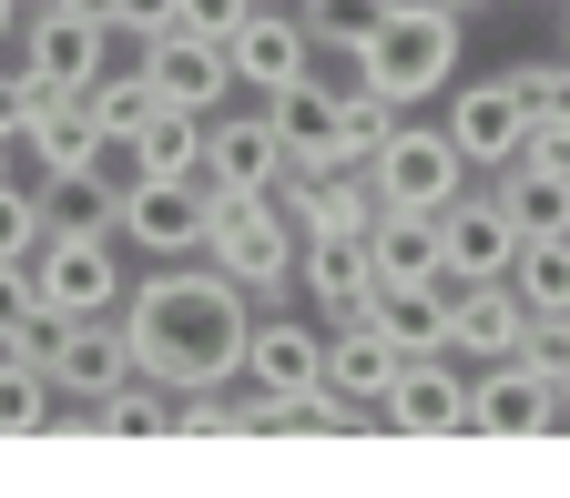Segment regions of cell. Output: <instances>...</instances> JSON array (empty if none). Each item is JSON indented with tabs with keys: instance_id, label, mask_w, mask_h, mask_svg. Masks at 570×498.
Listing matches in <instances>:
<instances>
[{
	"instance_id": "1",
	"label": "cell",
	"mask_w": 570,
	"mask_h": 498,
	"mask_svg": "<svg viewBox=\"0 0 570 498\" xmlns=\"http://www.w3.org/2000/svg\"><path fill=\"white\" fill-rule=\"evenodd\" d=\"M122 326H132V356H142V377H164V387H235L245 377V336H255V296L225 275V265H154L122 296Z\"/></svg>"
},
{
	"instance_id": "2",
	"label": "cell",
	"mask_w": 570,
	"mask_h": 498,
	"mask_svg": "<svg viewBox=\"0 0 570 498\" xmlns=\"http://www.w3.org/2000/svg\"><path fill=\"white\" fill-rule=\"evenodd\" d=\"M459 41H469V11H449V0H387L377 41L356 51V82H377L397 112H417L459 82Z\"/></svg>"
},
{
	"instance_id": "3",
	"label": "cell",
	"mask_w": 570,
	"mask_h": 498,
	"mask_svg": "<svg viewBox=\"0 0 570 498\" xmlns=\"http://www.w3.org/2000/svg\"><path fill=\"white\" fill-rule=\"evenodd\" d=\"M204 255L265 306V296H285V285H296L306 225H296V203H285V193H214V245H204Z\"/></svg>"
},
{
	"instance_id": "4",
	"label": "cell",
	"mask_w": 570,
	"mask_h": 498,
	"mask_svg": "<svg viewBox=\"0 0 570 498\" xmlns=\"http://www.w3.org/2000/svg\"><path fill=\"white\" fill-rule=\"evenodd\" d=\"M377 203H417V213H449L479 173H469V153H459V132L449 122H407L397 112V132L377 142Z\"/></svg>"
},
{
	"instance_id": "5",
	"label": "cell",
	"mask_w": 570,
	"mask_h": 498,
	"mask_svg": "<svg viewBox=\"0 0 570 498\" xmlns=\"http://www.w3.org/2000/svg\"><path fill=\"white\" fill-rule=\"evenodd\" d=\"M122 235H132L142 265H184V255H204V245H214V193H204V173H132V193H122Z\"/></svg>"
},
{
	"instance_id": "6",
	"label": "cell",
	"mask_w": 570,
	"mask_h": 498,
	"mask_svg": "<svg viewBox=\"0 0 570 498\" xmlns=\"http://www.w3.org/2000/svg\"><path fill=\"white\" fill-rule=\"evenodd\" d=\"M112 41L122 31L92 11V0H71V11H31L21 21V71H31L41 92H92L102 71H112Z\"/></svg>"
},
{
	"instance_id": "7",
	"label": "cell",
	"mask_w": 570,
	"mask_h": 498,
	"mask_svg": "<svg viewBox=\"0 0 570 498\" xmlns=\"http://www.w3.org/2000/svg\"><path fill=\"white\" fill-rule=\"evenodd\" d=\"M41 367H51V387L61 397H112V387H132L142 377V356H132V326L122 316H51V336H41Z\"/></svg>"
},
{
	"instance_id": "8",
	"label": "cell",
	"mask_w": 570,
	"mask_h": 498,
	"mask_svg": "<svg viewBox=\"0 0 570 498\" xmlns=\"http://www.w3.org/2000/svg\"><path fill=\"white\" fill-rule=\"evenodd\" d=\"M31 275H41V306L51 316H122V235H51L41 255H31Z\"/></svg>"
},
{
	"instance_id": "9",
	"label": "cell",
	"mask_w": 570,
	"mask_h": 498,
	"mask_svg": "<svg viewBox=\"0 0 570 498\" xmlns=\"http://www.w3.org/2000/svg\"><path fill=\"white\" fill-rule=\"evenodd\" d=\"M285 173H296V153H285V132H275V112L255 102V112H214V132H204V193H285Z\"/></svg>"
},
{
	"instance_id": "10",
	"label": "cell",
	"mask_w": 570,
	"mask_h": 498,
	"mask_svg": "<svg viewBox=\"0 0 570 498\" xmlns=\"http://www.w3.org/2000/svg\"><path fill=\"white\" fill-rule=\"evenodd\" d=\"M132 61L154 71V92L184 102V112H225V102H235V51L214 41V31H194V21L154 31V41H132Z\"/></svg>"
},
{
	"instance_id": "11",
	"label": "cell",
	"mask_w": 570,
	"mask_h": 498,
	"mask_svg": "<svg viewBox=\"0 0 570 498\" xmlns=\"http://www.w3.org/2000/svg\"><path fill=\"white\" fill-rule=\"evenodd\" d=\"M459 367H469V356H407L397 387L377 397V427H397V438H459V427H479Z\"/></svg>"
},
{
	"instance_id": "12",
	"label": "cell",
	"mask_w": 570,
	"mask_h": 498,
	"mask_svg": "<svg viewBox=\"0 0 570 498\" xmlns=\"http://www.w3.org/2000/svg\"><path fill=\"white\" fill-rule=\"evenodd\" d=\"M469 417H479V438H550L560 427V377H540L530 356H499V367L469 377Z\"/></svg>"
},
{
	"instance_id": "13",
	"label": "cell",
	"mask_w": 570,
	"mask_h": 498,
	"mask_svg": "<svg viewBox=\"0 0 570 498\" xmlns=\"http://www.w3.org/2000/svg\"><path fill=\"white\" fill-rule=\"evenodd\" d=\"M530 122H540V112L510 92V71H489V82H459V92H449V132H459L469 173H499V163L530 142Z\"/></svg>"
},
{
	"instance_id": "14",
	"label": "cell",
	"mask_w": 570,
	"mask_h": 498,
	"mask_svg": "<svg viewBox=\"0 0 570 498\" xmlns=\"http://www.w3.org/2000/svg\"><path fill=\"white\" fill-rule=\"evenodd\" d=\"M225 51H235V82H245V92H285V82H306V71L326 61L316 31H306V11H275V0H255L245 31H235Z\"/></svg>"
},
{
	"instance_id": "15",
	"label": "cell",
	"mask_w": 570,
	"mask_h": 498,
	"mask_svg": "<svg viewBox=\"0 0 570 498\" xmlns=\"http://www.w3.org/2000/svg\"><path fill=\"white\" fill-rule=\"evenodd\" d=\"M520 265V213L499 203V183L479 173L459 203H449V285H479V275H510Z\"/></svg>"
},
{
	"instance_id": "16",
	"label": "cell",
	"mask_w": 570,
	"mask_h": 498,
	"mask_svg": "<svg viewBox=\"0 0 570 498\" xmlns=\"http://www.w3.org/2000/svg\"><path fill=\"white\" fill-rule=\"evenodd\" d=\"M245 387H265V397L326 387V326H306V316H255V336H245Z\"/></svg>"
},
{
	"instance_id": "17",
	"label": "cell",
	"mask_w": 570,
	"mask_h": 498,
	"mask_svg": "<svg viewBox=\"0 0 570 498\" xmlns=\"http://www.w3.org/2000/svg\"><path fill=\"white\" fill-rule=\"evenodd\" d=\"M296 285H306V306H316L326 326L367 316V306H377V255H367V235H306Z\"/></svg>"
},
{
	"instance_id": "18",
	"label": "cell",
	"mask_w": 570,
	"mask_h": 498,
	"mask_svg": "<svg viewBox=\"0 0 570 498\" xmlns=\"http://www.w3.org/2000/svg\"><path fill=\"white\" fill-rule=\"evenodd\" d=\"M377 285H449V213H417V203H377L367 225Z\"/></svg>"
},
{
	"instance_id": "19",
	"label": "cell",
	"mask_w": 570,
	"mask_h": 498,
	"mask_svg": "<svg viewBox=\"0 0 570 498\" xmlns=\"http://www.w3.org/2000/svg\"><path fill=\"white\" fill-rule=\"evenodd\" d=\"M520 336H530V296H520L510 275L459 285V326H449V346L469 356V367H499V356H520Z\"/></svg>"
},
{
	"instance_id": "20",
	"label": "cell",
	"mask_w": 570,
	"mask_h": 498,
	"mask_svg": "<svg viewBox=\"0 0 570 498\" xmlns=\"http://www.w3.org/2000/svg\"><path fill=\"white\" fill-rule=\"evenodd\" d=\"M265 112H275V132H285V153H296V173H336L346 153H336V112H346V92L336 82H285V92H265Z\"/></svg>"
},
{
	"instance_id": "21",
	"label": "cell",
	"mask_w": 570,
	"mask_h": 498,
	"mask_svg": "<svg viewBox=\"0 0 570 498\" xmlns=\"http://www.w3.org/2000/svg\"><path fill=\"white\" fill-rule=\"evenodd\" d=\"M377 336L397 346V356H459L449 346V326H459V285H377Z\"/></svg>"
},
{
	"instance_id": "22",
	"label": "cell",
	"mask_w": 570,
	"mask_h": 498,
	"mask_svg": "<svg viewBox=\"0 0 570 498\" xmlns=\"http://www.w3.org/2000/svg\"><path fill=\"white\" fill-rule=\"evenodd\" d=\"M285 203H296L306 235H367L377 225V173H356V163H336V173H285Z\"/></svg>"
},
{
	"instance_id": "23",
	"label": "cell",
	"mask_w": 570,
	"mask_h": 498,
	"mask_svg": "<svg viewBox=\"0 0 570 498\" xmlns=\"http://www.w3.org/2000/svg\"><path fill=\"white\" fill-rule=\"evenodd\" d=\"M397 367H407V356L377 336V316H346V326H326V387H336V397H356L367 417H377V397L397 387Z\"/></svg>"
},
{
	"instance_id": "24",
	"label": "cell",
	"mask_w": 570,
	"mask_h": 498,
	"mask_svg": "<svg viewBox=\"0 0 570 498\" xmlns=\"http://www.w3.org/2000/svg\"><path fill=\"white\" fill-rule=\"evenodd\" d=\"M51 427H71L41 346H0V438H51Z\"/></svg>"
},
{
	"instance_id": "25",
	"label": "cell",
	"mask_w": 570,
	"mask_h": 498,
	"mask_svg": "<svg viewBox=\"0 0 570 498\" xmlns=\"http://www.w3.org/2000/svg\"><path fill=\"white\" fill-rule=\"evenodd\" d=\"M122 193H132L122 153H112V163H92V173H61V183H41V203H51V235H122Z\"/></svg>"
},
{
	"instance_id": "26",
	"label": "cell",
	"mask_w": 570,
	"mask_h": 498,
	"mask_svg": "<svg viewBox=\"0 0 570 498\" xmlns=\"http://www.w3.org/2000/svg\"><path fill=\"white\" fill-rule=\"evenodd\" d=\"M489 183H499V203L520 213V235H570V173H560V163L520 153V163H499Z\"/></svg>"
},
{
	"instance_id": "27",
	"label": "cell",
	"mask_w": 570,
	"mask_h": 498,
	"mask_svg": "<svg viewBox=\"0 0 570 498\" xmlns=\"http://www.w3.org/2000/svg\"><path fill=\"white\" fill-rule=\"evenodd\" d=\"M204 132H214V112L164 102L154 122H142V142H132V173H204Z\"/></svg>"
},
{
	"instance_id": "28",
	"label": "cell",
	"mask_w": 570,
	"mask_h": 498,
	"mask_svg": "<svg viewBox=\"0 0 570 498\" xmlns=\"http://www.w3.org/2000/svg\"><path fill=\"white\" fill-rule=\"evenodd\" d=\"M82 102H92V122H102V142H122V153H132V142H142V122H154V112H164V92H154V71H142V61H132V71H102V82H92Z\"/></svg>"
},
{
	"instance_id": "29",
	"label": "cell",
	"mask_w": 570,
	"mask_h": 498,
	"mask_svg": "<svg viewBox=\"0 0 570 498\" xmlns=\"http://www.w3.org/2000/svg\"><path fill=\"white\" fill-rule=\"evenodd\" d=\"M174 407H184V387L132 377V387H112V397L92 407V427H102V438H164V427H174Z\"/></svg>"
},
{
	"instance_id": "30",
	"label": "cell",
	"mask_w": 570,
	"mask_h": 498,
	"mask_svg": "<svg viewBox=\"0 0 570 498\" xmlns=\"http://www.w3.org/2000/svg\"><path fill=\"white\" fill-rule=\"evenodd\" d=\"M296 11H306V31H316V51H326V61H356V51L377 41L387 0H296Z\"/></svg>"
},
{
	"instance_id": "31",
	"label": "cell",
	"mask_w": 570,
	"mask_h": 498,
	"mask_svg": "<svg viewBox=\"0 0 570 498\" xmlns=\"http://www.w3.org/2000/svg\"><path fill=\"white\" fill-rule=\"evenodd\" d=\"M510 285L530 296V316L570 306V235H520V265H510Z\"/></svg>"
},
{
	"instance_id": "32",
	"label": "cell",
	"mask_w": 570,
	"mask_h": 498,
	"mask_svg": "<svg viewBox=\"0 0 570 498\" xmlns=\"http://www.w3.org/2000/svg\"><path fill=\"white\" fill-rule=\"evenodd\" d=\"M51 245V203L31 183H0V265H31Z\"/></svg>"
},
{
	"instance_id": "33",
	"label": "cell",
	"mask_w": 570,
	"mask_h": 498,
	"mask_svg": "<svg viewBox=\"0 0 570 498\" xmlns=\"http://www.w3.org/2000/svg\"><path fill=\"white\" fill-rule=\"evenodd\" d=\"M51 306H41V275L31 265H0V346H41Z\"/></svg>"
},
{
	"instance_id": "34",
	"label": "cell",
	"mask_w": 570,
	"mask_h": 498,
	"mask_svg": "<svg viewBox=\"0 0 570 498\" xmlns=\"http://www.w3.org/2000/svg\"><path fill=\"white\" fill-rule=\"evenodd\" d=\"M235 427H255V387H245V397H225V387H184L174 438H235Z\"/></svg>"
},
{
	"instance_id": "35",
	"label": "cell",
	"mask_w": 570,
	"mask_h": 498,
	"mask_svg": "<svg viewBox=\"0 0 570 498\" xmlns=\"http://www.w3.org/2000/svg\"><path fill=\"white\" fill-rule=\"evenodd\" d=\"M520 356L540 377H570V306H550V316H530V336H520Z\"/></svg>"
},
{
	"instance_id": "36",
	"label": "cell",
	"mask_w": 570,
	"mask_h": 498,
	"mask_svg": "<svg viewBox=\"0 0 570 498\" xmlns=\"http://www.w3.org/2000/svg\"><path fill=\"white\" fill-rule=\"evenodd\" d=\"M92 11H102L112 31H132V41H154V31H174V21H184V0H92Z\"/></svg>"
},
{
	"instance_id": "37",
	"label": "cell",
	"mask_w": 570,
	"mask_h": 498,
	"mask_svg": "<svg viewBox=\"0 0 570 498\" xmlns=\"http://www.w3.org/2000/svg\"><path fill=\"white\" fill-rule=\"evenodd\" d=\"M31 112H41V82H31V71H0V142H11V153H21Z\"/></svg>"
},
{
	"instance_id": "38",
	"label": "cell",
	"mask_w": 570,
	"mask_h": 498,
	"mask_svg": "<svg viewBox=\"0 0 570 498\" xmlns=\"http://www.w3.org/2000/svg\"><path fill=\"white\" fill-rule=\"evenodd\" d=\"M560 61H570V51H550V61H540V51H530V61H510V92H520L530 112H550V92H560Z\"/></svg>"
},
{
	"instance_id": "39",
	"label": "cell",
	"mask_w": 570,
	"mask_h": 498,
	"mask_svg": "<svg viewBox=\"0 0 570 498\" xmlns=\"http://www.w3.org/2000/svg\"><path fill=\"white\" fill-rule=\"evenodd\" d=\"M245 11H255V0H184V21H194V31H214V41H235V31H245Z\"/></svg>"
},
{
	"instance_id": "40",
	"label": "cell",
	"mask_w": 570,
	"mask_h": 498,
	"mask_svg": "<svg viewBox=\"0 0 570 498\" xmlns=\"http://www.w3.org/2000/svg\"><path fill=\"white\" fill-rule=\"evenodd\" d=\"M540 122H570V61H560V92H550V112Z\"/></svg>"
},
{
	"instance_id": "41",
	"label": "cell",
	"mask_w": 570,
	"mask_h": 498,
	"mask_svg": "<svg viewBox=\"0 0 570 498\" xmlns=\"http://www.w3.org/2000/svg\"><path fill=\"white\" fill-rule=\"evenodd\" d=\"M21 21H31V11H21V0H0V41H11V31H21Z\"/></svg>"
},
{
	"instance_id": "42",
	"label": "cell",
	"mask_w": 570,
	"mask_h": 498,
	"mask_svg": "<svg viewBox=\"0 0 570 498\" xmlns=\"http://www.w3.org/2000/svg\"><path fill=\"white\" fill-rule=\"evenodd\" d=\"M21 11H71V0H21Z\"/></svg>"
},
{
	"instance_id": "43",
	"label": "cell",
	"mask_w": 570,
	"mask_h": 498,
	"mask_svg": "<svg viewBox=\"0 0 570 498\" xmlns=\"http://www.w3.org/2000/svg\"><path fill=\"white\" fill-rule=\"evenodd\" d=\"M560 51H570V0H560Z\"/></svg>"
},
{
	"instance_id": "44",
	"label": "cell",
	"mask_w": 570,
	"mask_h": 498,
	"mask_svg": "<svg viewBox=\"0 0 570 498\" xmlns=\"http://www.w3.org/2000/svg\"><path fill=\"white\" fill-rule=\"evenodd\" d=\"M560 427H570V377H560Z\"/></svg>"
},
{
	"instance_id": "45",
	"label": "cell",
	"mask_w": 570,
	"mask_h": 498,
	"mask_svg": "<svg viewBox=\"0 0 570 498\" xmlns=\"http://www.w3.org/2000/svg\"><path fill=\"white\" fill-rule=\"evenodd\" d=\"M0 183H11V142H0Z\"/></svg>"
},
{
	"instance_id": "46",
	"label": "cell",
	"mask_w": 570,
	"mask_h": 498,
	"mask_svg": "<svg viewBox=\"0 0 570 498\" xmlns=\"http://www.w3.org/2000/svg\"><path fill=\"white\" fill-rule=\"evenodd\" d=\"M449 11H489V0H449Z\"/></svg>"
}]
</instances>
